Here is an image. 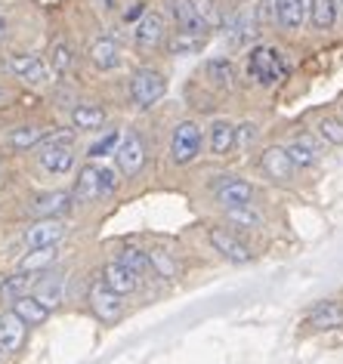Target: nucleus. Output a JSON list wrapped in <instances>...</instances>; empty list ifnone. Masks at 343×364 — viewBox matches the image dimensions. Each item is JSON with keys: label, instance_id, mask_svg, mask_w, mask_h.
Returning <instances> with one entry per match:
<instances>
[{"label": "nucleus", "instance_id": "f257e3e1", "mask_svg": "<svg viewBox=\"0 0 343 364\" xmlns=\"http://www.w3.org/2000/svg\"><path fill=\"white\" fill-rule=\"evenodd\" d=\"M287 75V62L275 47H254L248 56V77L263 87L278 84Z\"/></svg>", "mask_w": 343, "mask_h": 364}, {"label": "nucleus", "instance_id": "cd10ccee", "mask_svg": "<svg viewBox=\"0 0 343 364\" xmlns=\"http://www.w3.org/2000/svg\"><path fill=\"white\" fill-rule=\"evenodd\" d=\"M207 75H211V80L216 87H236V80H238V68L232 65L229 59H213V62H207Z\"/></svg>", "mask_w": 343, "mask_h": 364}, {"label": "nucleus", "instance_id": "79ce46f5", "mask_svg": "<svg viewBox=\"0 0 343 364\" xmlns=\"http://www.w3.org/2000/svg\"><path fill=\"white\" fill-rule=\"evenodd\" d=\"M99 192H102V195L115 192V173L105 170V167H99Z\"/></svg>", "mask_w": 343, "mask_h": 364}, {"label": "nucleus", "instance_id": "e433bc0d", "mask_svg": "<svg viewBox=\"0 0 343 364\" xmlns=\"http://www.w3.org/2000/svg\"><path fill=\"white\" fill-rule=\"evenodd\" d=\"M319 133H322L324 142L343 145V121H340V117H324V121L319 124Z\"/></svg>", "mask_w": 343, "mask_h": 364}, {"label": "nucleus", "instance_id": "c756f323", "mask_svg": "<svg viewBox=\"0 0 343 364\" xmlns=\"http://www.w3.org/2000/svg\"><path fill=\"white\" fill-rule=\"evenodd\" d=\"M204 50V38L198 34H186V31H176L170 38V53L174 56H189V53H201Z\"/></svg>", "mask_w": 343, "mask_h": 364}, {"label": "nucleus", "instance_id": "f03ea898", "mask_svg": "<svg viewBox=\"0 0 343 364\" xmlns=\"http://www.w3.org/2000/svg\"><path fill=\"white\" fill-rule=\"evenodd\" d=\"M201 145H204V133L201 127H198L195 121H183L174 130V139H170V158H174V164H192L198 154H201Z\"/></svg>", "mask_w": 343, "mask_h": 364}, {"label": "nucleus", "instance_id": "423d86ee", "mask_svg": "<svg viewBox=\"0 0 343 364\" xmlns=\"http://www.w3.org/2000/svg\"><path fill=\"white\" fill-rule=\"evenodd\" d=\"M213 195L220 198L223 207H232V204H250L254 198V186L238 176H220V182L213 186Z\"/></svg>", "mask_w": 343, "mask_h": 364}, {"label": "nucleus", "instance_id": "6ab92c4d", "mask_svg": "<svg viewBox=\"0 0 343 364\" xmlns=\"http://www.w3.org/2000/svg\"><path fill=\"white\" fill-rule=\"evenodd\" d=\"M174 19H176V25H179V31L198 34V38H204V34H207V25L198 19L195 6L189 4V0H176V4H174Z\"/></svg>", "mask_w": 343, "mask_h": 364}, {"label": "nucleus", "instance_id": "f8f14e48", "mask_svg": "<svg viewBox=\"0 0 343 364\" xmlns=\"http://www.w3.org/2000/svg\"><path fill=\"white\" fill-rule=\"evenodd\" d=\"M133 41H137V47H142V50L158 47V43L164 41V19H161L158 13H142L137 28H133Z\"/></svg>", "mask_w": 343, "mask_h": 364}, {"label": "nucleus", "instance_id": "1a4fd4ad", "mask_svg": "<svg viewBox=\"0 0 343 364\" xmlns=\"http://www.w3.org/2000/svg\"><path fill=\"white\" fill-rule=\"evenodd\" d=\"M90 309L96 312V318H102V321H115V318L121 315V299L115 294L112 287L105 284H93L90 287Z\"/></svg>", "mask_w": 343, "mask_h": 364}, {"label": "nucleus", "instance_id": "a18cd8bd", "mask_svg": "<svg viewBox=\"0 0 343 364\" xmlns=\"http://www.w3.org/2000/svg\"><path fill=\"white\" fill-rule=\"evenodd\" d=\"M340 6H343V0H340Z\"/></svg>", "mask_w": 343, "mask_h": 364}, {"label": "nucleus", "instance_id": "58836bf2", "mask_svg": "<svg viewBox=\"0 0 343 364\" xmlns=\"http://www.w3.org/2000/svg\"><path fill=\"white\" fill-rule=\"evenodd\" d=\"M118 142H121V133L115 130V133H108L105 139H99L93 149H90V154H93V158H102V154H108V151H115L118 149Z\"/></svg>", "mask_w": 343, "mask_h": 364}, {"label": "nucleus", "instance_id": "a878e982", "mask_svg": "<svg viewBox=\"0 0 343 364\" xmlns=\"http://www.w3.org/2000/svg\"><path fill=\"white\" fill-rule=\"evenodd\" d=\"M43 136H47V133H43L41 127H16V130L6 133V145L16 149V151H25V149H34V145H41Z\"/></svg>", "mask_w": 343, "mask_h": 364}, {"label": "nucleus", "instance_id": "37998d69", "mask_svg": "<svg viewBox=\"0 0 343 364\" xmlns=\"http://www.w3.org/2000/svg\"><path fill=\"white\" fill-rule=\"evenodd\" d=\"M6 38V19H4V13H0V41Z\"/></svg>", "mask_w": 343, "mask_h": 364}, {"label": "nucleus", "instance_id": "412c9836", "mask_svg": "<svg viewBox=\"0 0 343 364\" xmlns=\"http://www.w3.org/2000/svg\"><path fill=\"white\" fill-rule=\"evenodd\" d=\"M285 151H287V158H291L294 167H312V164H319V149H315L312 139H306V136L287 142Z\"/></svg>", "mask_w": 343, "mask_h": 364}, {"label": "nucleus", "instance_id": "473e14b6", "mask_svg": "<svg viewBox=\"0 0 343 364\" xmlns=\"http://www.w3.org/2000/svg\"><path fill=\"white\" fill-rule=\"evenodd\" d=\"M257 38V31H254V22L248 19V16H236L232 19V25H229V41L232 43H248V41H254Z\"/></svg>", "mask_w": 343, "mask_h": 364}, {"label": "nucleus", "instance_id": "20e7f679", "mask_svg": "<svg viewBox=\"0 0 343 364\" xmlns=\"http://www.w3.org/2000/svg\"><path fill=\"white\" fill-rule=\"evenodd\" d=\"M6 68L34 87L50 84V75H53V68L41 56H34V53H13V56H6Z\"/></svg>", "mask_w": 343, "mask_h": 364}, {"label": "nucleus", "instance_id": "7ed1b4c3", "mask_svg": "<svg viewBox=\"0 0 343 364\" xmlns=\"http://www.w3.org/2000/svg\"><path fill=\"white\" fill-rule=\"evenodd\" d=\"M164 90H167V80H164V75H158L155 68H139L137 75L130 77V99H133V105H139V108L155 105L158 99L164 96Z\"/></svg>", "mask_w": 343, "mask_h": 364}, {"label": "nucleus", "instance_id": "b1692460", "mask_svg": "<svg viewBox=\"0 0 343 364\" xmlns=\"http://www.w3.org/2000/svg\"><path fill=\"white\" fill-rule=\"evenodd\" d=\"M226 220H229L232 225H238V229H260L263 225V216H260L250 204H232V207H226Z\"/></svg>", "mask_w": 343, "mask_h": 364}, {"label": "nucleus", "instance_id": "9d476101", "mask_svg": "<svg viewBox=\"0 0 343 364\" xmlns=\"http://www.w3.org/2000/svg\"><path fill=\"white\" fill-rule=\"evenodd\" d=\"M260 167H263V173L273 182H291L294 179V164H291V158H287V151L278 149V145H273V149L263 151Z\"/></svg>", "mask_w": 343, "mask_h": 364}, {"label": "nucleus", "instance_id": "c03bdc74", "mask_svg": "<svg viewBox=\"0 0 343 364\" xmlns=\"http://www.w3.org/2000/svg\"><path fill=\"white\" fill-rule=\"evenodd\" d=\"M4 96H6V93H4V87H0V102H4Z\"/></svg>", "mask_w": 343, "mask_h": 364}, {"label": "nucleus", "instance_id": "f704fd0d", "mask_svg": "<svg viewBox=\"0 0 343 364\" xmlns=\"http://www.w3.org/2000/svg\"><path fill=\"white\" fill-rule=\"evenodd\" d=\"M118 262H124V266H127L133 275H139V278L146 275L149 266H152V262H149V253H142V250H137V247L121 250V259H118Z\"/></svg>", "mask_w": 343, "mask_h": 364}, {"label": "nucleus", "instance_id": "f3484780", "mask_svg": "<svg viewBox=\"0 0 343 364\" xmlns=\"http://www.w3.org/2000/svg\"><path fill=\"white\" fill-rule=\"evenodd\" d=\"M273 4H275V22L285 31H297L306 22V16H310L300 0H273Z\"/></svg>", "mask_w": 343, "mask_h": 364}, {"label": "nucleus", "instance_id": "2eb2a0df", "mask_svg": "<svg viewBox=\"0 0 343 364\" xmlns=\"http://www.w3.org/2000/svg\"><path fill=\"white\" fill-rule=\"evenodd\" d=\"M207 145L216 158H229L232 149H236V127L229 121H213L207 127Z\"/></svg>", "mask_w": 343, "mask_h": 364}, {"label": "nucleus", "instance_id": "c9c22d12", "mask_svg": "<svg viewBox=\"0 0 343 364\" xmlns=\"http://www.w3.org/2000/svg\"><path fill=\"white\" fill-rule=\"evenodd\" d=\"M189 4L195 6L198 19H201L207 28H220V25H223V16H220V10H216L213 0H189Z\"/></svg>", "mask_w": 343, "mask_h": 364}, {"label": "nucleus", "instance_id": "4be33fe9", "mask_svg": "<svg viewBox=\"0 0 343 364\" xmlns=\"http://www.w3.org/2000/svg\"><path fill=\"white\" fill-rule=\"evenodd\" d=\"M13 312L19 315L25 324H41V321H47L50 309L43 306L38 296H28V294H25V296H19V299H16V309H13Z\"/></svg>", "mask_w": 343, "mask_h": 364}, {"label": "nucleus", "instance_id": "c85d7f7f", "mask_svg": "<svg viewBox=\"0 0 343 364\" xmlns=\"http://www.w3.org/2000/svg\"><path fill=\"white\" fill-rule=\"evenodd\" d=\"M50 262H56V244L53 247H34L28 257L22 259V266H19V272H38V269H47Z\"/></svg>", "mask_w": 343, "mask_h": 364}, {"label": "nucleus", "instance_id": "5701e85b", "mask_svg": "<svg viewBox=\"0 0 343 364\" xmlns=\"http://www.w3.org/2000/svg\"><path fill=\"white\" fill-rule=\"evenodd\" d=\"M68 204H71L68 192H47V195H41L38 201L31 204V210L38 216H59V213L68 210Z\"/></svg>", "mask_w": 343, "mask_h": 364}, {"label": "nucleus", "instance_id": "4468645a", "mask_svg": "<svg viewBox=\"0 0 343 364\" xmlns=\"http://www.w3.org/2000/svg\"><path fill=\"white\" fill-rule=\"evenodd\" d=\"M90 62L99 71H115L121 65V47L112 38H96L90 43Z\"/></svg>", "mask_w": 343, "mask_h": 364}, {"label": "nucleus", "instance_id": "72a5a7b5", "mask_svg": "<svg viewBox=\"0 0 343 364\" xmlns=\"http://www.w3.org/2000/svg\"><path fill=\"white\" fill-rule=\"evenodd\" d=\"M28 284H31V275H28V272H19V275L6 278L4 284H0V296H4V299H19V296H25Z\"/></svg>", "mask_w": 343, "mask_h": 364}, {"label": "nucleus", "instance_id": "6e6552de", "mask_svg": "<svg viewBox=\"0 0 343 364\" xmlns=\"http://www.w3.org/2000/svg\"><path fill=\"white\" fill-rule=\"evenodd\" d=\"M115 158H118L121 173L133 176V173H139L142 164H146V145H142L139 136H124V139L118 142V151H115Z\"/></svg>", "mask_w": 343, "mask_h": 364}, {"label": "nucleus", "instance_id": "0eeeda50", "mask_svg": "<svg viewBox=\"0 0 343 364\" xmlns=\"http://www.w3.org/2000/svg\"><path fill=\"white\" fill-rule=\"evenodd\" d=\"M62 235H65V225H62L56 216H41V223H34L28 232H25V241H28V247H53V244L62 241Z\"/></svg>", "mask_w": 343, "mask_h": 364}, {"label": "nucleus", "instance_id": "4c0bfd02", "mask_svg": "<svg viewBox=\"0 0 343 364\" xmlns=\"http://www.w3.org/2000/svg\"><path fill=\"white\" fill-rule=\"evenodd\" d=\"M149 262L158 269L161 278H174V275H176L174 259H170V253H164V250H152V253H149Z\"/></svg>", "mask_w": 343, "mask_h": 364}, {"label": "nucleus", "instance_id": "a211bd4d", "mask_svg": "<svg viewBox=\"0 0 343 364\" xmlns=\"http://www.w3.org/2000/svg\"><path fill=\"white\" fill-rule=\"evenodd\" d=\"M310 327H315V331H334V327H343V306L340 303H319L310 315Z\"/></svg>", "mask_w": 343, "mask_h": 364}, {"label": "nucleus", "instance_id": "dca6fc26", "mask_svg": "<svg viewBox=\"0 0 343 364\" xmlns=\"http://www.w3.org/2000/svg\"><path fill=\"white\" fill-rule=\"evenodd\" d=\"M105 284L112 287L118 296H124V294H133V290L139 287V275H133L124 262H108L105 266Z\"/></svg>", "mask_w": 343, "mask_h": 364}, {"label": "nucleus", "instance_id": "ddd939ff", "mask_svg": "<svg viewBox=\"0 0 343 364\" xmlns=\"http://www.w3.org/2000/svg\"><path fill=\"white\" fill-rule=\"evenodd\" d=\"M211 244H213V250H216V253H223V257L229 259V262H241V266H245V262L254 259V253H250L232 232L213 229V232H211Z\"/></svg>", "mask_w": 343, "mask_h": 364}, {"label": "nucleus", "instance_id": "7c9ffc66", "mask_svg": "<svg viewBox=\"0 0 343 364\" xmlns=\"http://www.w3.org/2000/svg\"><path fill=\"white\" fill-rule=\"evenodd\" d=\"M34 296H38L47 309H56L62 303V281L59 278H41V284H38V290H34Z\"/></svg>", "mask_w": 343, "mask_h": 364}, {"label": "nucleus", "instance_id": "aec40b11", "mask_svg": "<svg viewBox=\"0 0 343 364\" xmlns=\"http://www.w3.org/2000/svg\"><path fill=\"white\" fill-rule=\"evenodd\" d=\"M71 124H75L78 130H99V127L105 124V112L93 102H80V105H75V112H71Z\"/></svg>", "mask_w": 343, "mask_h": 364}, {"label": "nucleus", "instance_id": "9b49d317", "mask_svg": "<svg viewBox=\"0 0 343 364\" xmlns=\"http://www.w3.org/2000/svg\"><path fill=\"white\" fill-rule=\"evenodd\" d=\"M25 333H28V324L22 321L16 312H6L0 318V352H19L25 343Z\"/></svg>", "mask_w": 343, "mask_h": 364}, {"label": "nucleus", "instance_id": "a19ab883", "mask_svg": "<svg viewBox=\"0 0 343 364\" xmlns=\"http://www.w3.org/2000/svg\"><path fill=\"white\" fill-rule=\"evenodd\" d=\"M254 19H257V22H269V19H275V4H273V0H260V4H257V13H254Z\"/></svg>", "mask_w": 343, "mask_h": 364}, {"label": "nucleus", "instance_id": "39448f33", "mask_svg": "<svg viewBox=\"0 0 343 364\" xmlns=\"http://www.w3.org/2000/svg\"><path fill=\"white\" fill-rule=\"evenodd\" d=\"M41 167L47 173H68L75 167V151H71V145H62V142H41V154H38Z\"/></svg>", "mask_w": 343, "mask_h": 364}, {"label": "nucleus", "instance_id": "2f4dec72", "mask_svg": "<svg viewBox=\"0 0 343 364\" xmlns=\"http://www.w3.org/2000/svg\"><path fill=\"white\" fill-rule=\"evenodd\" d=\"M71 65H75V53H71V47L65 41H56L50 50V68L56 71V75H65Z\"/></svg>", "mask_w": 343, "mask_h": 364}, {"label": "nucleus", "instance_id": "bb28decb", "mask_svg": "<svg viewBox=\"0 0 343 364\" xmlns=\"http://www.w3.org/2000/svg\"><path fill=\"white\" fill-rule=\"evenodd\" d=\"M75 198H78V201H93V198H102V192H99V167H90V164H87V167L80 170Z\"/></svg>", "mask_w": 343, "mask_h": 364}, {"label": "nucleus", "instance_id": "ea45409f", "mask_svg": "<svg viewBox=\"0 0 343 364\" xmlns=\"http://www.w3.org/2000/svg\"><path fill=\"white\" fill-rule=\"evenodd\" d=\"M254 139H257V127H254V124L236 127V145H250Z\"/></svg>", "mask_w": 343, "mask_h": 364}, {"label": "nucleus", "instance_id": "393cba45", "mask_svg": "<svg viewBox=\"0 0 343 364\" xmlns=\"http://www.w3.org/2000/svg\"><path fill=\"white\" fill-rule=\"evenodd\" d=\"M310 22H312L319 31L334 28V22H337V0H312V6H310Z\"/></svg>", "mask_w": 343, "mask_h": 364}]
</instances>
